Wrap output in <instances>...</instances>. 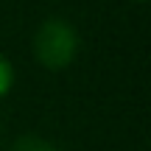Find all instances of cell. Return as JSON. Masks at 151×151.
<instances>
[{"label": "cell", "mask_w": 151, "mask_h": 151, "mask_svg": "<svg viewBox=\"0 0 151 151\" xmlns=\"http://www.w3.org/2000/svg\"><path fill=\"white\" fill-rule=\"evenodd\" d=\"M78 50V34L67 20L48 17L34 34V56L48 70H62L76 59Z\"/></svg>", "instance_id": "6da1fadb"}, {"label": "cell", "mask_w": 151, "mask_h": 151, "mask_svg": "<svg viewBox=\"0 0 151 151\" xmlns=\"http://www.w3.org/2000/svg\"><path fill=\"white\" fill-rule=\"evenodd\" d=\"M11 84H14V70H11V62L0 53V98L11 90Z\"/></svg>", "instance_id": "3957f363"}, {"label": "cell", "mask_w": 151, "mask_h": 151, "mask_svg": "<svg viewBox=\"0 0 151 151\" xmlns=\"http://www.w3.org/2000/svg\"><path fill=\"white\" fill-rule=\"evenodd\" d=\"M11 151H56V146H50L48 140H42V137H37V134H25V137H20V140H14Z\"/></svg>", "instance_id": "7a4b0ae2"}]
</instances>
